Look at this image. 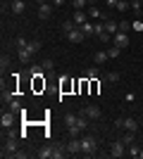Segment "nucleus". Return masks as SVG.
<instances>
[{
  "mask_svg": "<svg viewBox=\"0 0 143 159\" xmlns=\"http://www.w3.org/2000/svg\"><path fill=\"white\" fill-rule=\"evenodd\" d=\"M81 154L83 157H93L95 152H98V138H95L93 133H86V135H81Z\"/></svg>",
  "mask_w": 143,
  "mask_h": 159,
  "instance_id": "nucleus-1",
  "label": "nucleus"
},
{
  "mask_svg": "<svg viewBox=\"0 0 143 159\" xmlns=\"http://www.w3.org/2000/svg\"><path fill=\"white\" fill-rule=\"evenodd\" d=\"M67 147H50V145H45V147H41L38 152H36V157L38 159H62V157H67Z\"/></svg>",
  "mask_w": 143,
  "mask_h": 159,
  "instance_id": "nucleus-2",
  "label": "nucleus"
},
{
  "mask_svg": "<svg viewBox=\"0 0 143 159\" xmlns=\"http://www.w3.org/2000/svg\"><path fill=\"white\" fill-rule=\"evenodd\" d=\"M17 152V138L14 133H5V140H2V157H14Z\"/></svg>",
  "mask_w": 143,
  "mask_h": 159,
  "instance_id": "nucleus-3",
  "label": "nucleus"
},
{
  "mask_svg": "<svg viewBox=\"0 0 143 159\" xmlns=\"http://www.w3.org/2000/svg\"><path fill=\"white\" fill-rule=\"evenodd\" d=\"M79 114H83V116H88L91 121H98V119H102V112H100V107L98 105H88V107H81V112Z\"/></svg>",
  "mask_w": 143,
  "mask_h": 159,
  "instance_id": "nucleus-4",
  "label": "nucleus"
},
{
  "mask_svg": "<svg viewBox=\"0 0 143 159\" xmlns=\"http://www.w3.org/2000/svg\"><path fill=\"white\" fill-rule=\"evenodd\" d=\"M124 154H126V145H124L122 140H115V143L110 145V157L119 159V157H124Z\"/></svg>",
  "mask_w": 143,
  "mask_h": 159,
  "instance_id": "nucleus-5",
  "label": "nucleus"
},
{
  "mask_svg": "<svg viewBox=\"0 0 143 159\" xmlns=\"http://www.w3.org/2000/svg\"><path fill=\"white\" fill-rule=\"evenodd\" d=\"M112 45H117V48H129V36H126V33L124 31H117L115 36H112Z\"/></svg>",
  "mask_w": 143,
  "mask_h": 159,
  "instance_id": "nucleus-6",
  "label": "nucleus"
},
{
  "mask_svg": "<svg viewBox=\"0 0 143 159\" xmlns=\"http://www.w3.org/2000/svg\"><path fill=\"white\" fill-rule=\"evenodd\" d=\"M53 10H55L53 2H41V5H38V19H50V17H53Z\"/></svg>",
  "mask_w": 143,
  "mask_h": 159,
  "instance_id": "nucleus-7",
  "label": "nucleus"
},
{
  "mask_svg": "<svg viewBox=\"0 0 143 159\" xmlns=\"http://www.w3.org/2000/svg\"><path fill=\"white\" fill-rule=\"evenodd\" d=\"M43 64H29L26 66V71H24V76H29V79H41L43 76Z\"/></svg>",
  "mask_w": 143,
  "mask_h": 159,
  "instance_id": "nucleus-8",
  "label": "nucleus"
},
{
  "mask_svg": "<svg viewBox=\"0 0 143 159\" xmlns=\"http://www.w3.org/2000/svg\"><path fill=\"white\" fill-rule=\"evenodd\" d=\"M64 36H67V40H69V43H74V45H76V43H81V40H86V36L81 33V29H79V26H76L74 31L64 33Z\"/></svg>",
  "mask_w": 143,
  "mask_h": 159,
  "instance_id": "nucleus-9",
  "label": "nucleus"
},
{
  "mask_svg": "<svg viewBox=\"0 0 143 159\" xmlns=\"http://www.w3.org/2000/svg\"><path fill=\"white\" fill-rule=\"evenodd\" d=\"M64 147H67L69 154H81V140H79V138H72Z\"/></svg>",
  "mask_w": 143,
  "mask_h": 159,
  "instance_id": "nucleus-10",
  "label": "nucleus"
},
{
  "mask_svg": "<svg viewBox=\"0 0 143 159\" xmlns=\"http://www.w3.org/2000/svg\"><path fill=\"white\" fill-rule=\"evenodd\" d=\"M14 124V112L10 109V112H2V116H0V126L2 128H10Z\"/></svg>",
  "mask_w": 143,
  "mask_h": 159,
  "instance_id": "nucleus-11",
  "label": "nucleus"
},
{
  "mask_svg": "<svg viewBox=\"0 0 143 159\" xmlns=\"http://www.w3.org/2000/svg\"><path fill=\"white\" fill-rule=\"evenodd\" d=\"M17 57H19V60L24 62V64H31V62H34V57H36V55H34V52H29L26 48H21V50H17Z\"/></svg>",
  "mask_w": 143,
  "mask_h": 159,
  "instance_id": "nucleus-12",
  "label": "nucleus"
},
{
  "mask_svg": "<svg viewBox=\"0 0 143 159\" xmlns=\"http://www.w3.org/2000/svg\"><path fill=\"white\" fill-rule=\"evenodd\" d=\"M72 19H74L76 26H81V24L88 21V12H83V10H74V17H72Z\"/></svg>",
  "mask_w": 143,
  "mask_h": 159,
  "instance_id": "nucleus-13",
  "label": "nucleus"
},
{
  "mask_svg": "<svg viewBox=\"0 0 143 159\" xmlns=\"http://www.w3.org/2000/svg\"><path fill=\"white\" fill-rule=\"evenodd\" d=\"M81 79H86V81H95V79H100V69H98V66H91V69H86V71L81 74Z\"/></svg>",
  "mask_w": 143,
  "mask_h": 159,
  "instance_id": "nucleus-14",
  "label": "nucleus"
},
{
  "mask_svg": "<svg viewBox=\"0 0 143 159\" xmlns=\"http://www.w3.org/2000/svg\"><path fill=\"white\" fill-rule=\"evenodd\" d=\"M79 29H81V33H83V36H86V38H91V36H95V24H93V21H86V24H81V26H79Z\"/></svg>",
  "mask_w": 143,
  "mask_h": 159,
  "instance_id": "nucleus-15",
  "label": "nucleus"
},
{
  "mask_svg": "<svg viewBox=\"0 0 143 159\" xmlns=\"http://www.w3.org/2000/svg\"><path fill=\"white\" fill-rule=\"evenodd\" d=\"M88 19H102V21H105V19H107V14H105V12H100V7H88Z\"/></svg>",
  "mask_w": 143,
  "mask_h": 159,
  "instance_id": "nucleus-16",
  "label": "nucleus"
},
{
  "mask_svg": "<svg viewBox=\"0 0 143 159\" xmlns=\"http://www.w3.org/2000/svg\"><path fill=\"white\" fill-rule=\"evenodd\" d=\"M124 131L136 133V131H138V121L134 119V116H124Z\"/></svg>",
  "mask_w": 143,
  "mask_h": 159,
  "instance_id": "nucleus-17",
  "label": "nucleus"
},
{
  "mask_svg": "<svg viewBox=\"0 0 143 159\" xmlns=\"http://www.w3.org/2000/svg\"><path fill=\"white\" fill-rule=\"evenodd\" d=\"M24 10H26L24 0H12V5H10V12H12V14H21Z\"/></svg>",
  "mask_w": 143,
  "mask_h": 159,
  "instance_id": "nucleus-18",
  "label": "nucleus"
},
{
  "mask_svg": "<svg viewBox=\"0 0 143 159\" xmlns=\"http://www.w3.org/2000/svg\"><path fill=\"white\" fill-rule=\"evenodd\" d=\"M110 60V55L107 52H102V50H98V52L93 55V62H95V66H100V64H105V62Z\"/></svg>",
  "mask_w": 143,
  "mask_h": 159,
  "instance_id": "nucleus-19",
  "label": "nucleus"
},
{
  "mask_svg": "<svg viewBox=\"0 0 143 159\" xmlns=\"http://www.w3.org/2000/svg\"><path fill=\"white\" fill-rule=\"evenodd\" d=\"M105 31L115 36V33L119 31V24H117V21H112V19H105Z\"/></svg>",
  "mask_w": 143,
  "mask_h": 159,
  "instance_id": "nucleus-20",
  "label": "nucleus"
},
{
  "mask_svg": "<svg viewBox=\"0 0 143 159\" xmlns=\"http://www.w3.org/2000/svg\"><path fill=\"white\" fill-rule=\"evenodd\" d=\"M115 10H117V12H126V10H131V0H117Z\"/></svg>",
  "mask_w": 143,
  "mask_h": 159,
  "instance_id": "nucleus-21",
  "label": "nucleus"
},
{
  "mask_svg": "<svg viewBox=\"0 0 143 159\" xmlns=\"http://www.w3.org/2000/svg\"><path fill=\"white\" fill-rule=\"evenodd\" d=\"M26 50H29V52H34V55H36L38 50H41V40H36V38H34V40H29Z\"/></svg>",
  "mask_w": 143,
  "mask_h": 159,
  "instance_id": "nucleus-22",
  "label": "nucleus"
},
{
  "mask_svg": "<svg viewBox=\"0 0 143 159\" xmlns=\"http://www.w3.org/2000/svg\"><path fill=\"white\" fill-rule=\"evenodd\" d=\"M74 29H76L74 19H67V21H62V33H69V31H74Z\"/></svg>",
  "mask_w": 143,
  "mask_h": 159,
  "instance_id": "nucleus-23",
  "label": "nucleus"
},
{
  "mask_svg": "<svg viewBox=\"0 0 143 159\" xmlns=\"http://www.w3.org/2000/svg\"><path fill=\"white\" fill-rule=\"evenodd\" d=\"M126 154H129V157H134V159H138L141 147H138V145H129V147H126Z\"/></svg>",
  "mask_w": 143,
  "mask_h": 159,
  "instance_id": "nucleus-24",
  "label": "nucleus"
},
{
  "mask_svg": "<svg viewBox=\"0 0 143 159\" xmlns=\"http://www.w3.org/2000/svg\"><path fill=\"white\" fill-rule=\"evenodd\" d=\"M76 119H79V114H64V124L69 126H76Z\"/></svg>",
  "mask_w": 143,
  "mask_h": 159,
  "instance_id": "nucleus-25",
  "label": "nucleus"
},
{
  "mask_svg": "<svg viewBox=\"0 0 143 159\" xmlns=\"http://www.w3.org/2000/svg\"><path fill=\"white\" fill-rule=\"evenodd\" d=\"M102 81H105V83H117V81H119V74L110 71V74H105V79H102Z\"/></svg>",
  "mask_w": 143,
  "mask_h": 159,
  "instance_id": "nucleus-26",
  "label": "nucleus"
},
{
  "mask_svg": "<svg viewBox=\"0 0 143 159\" xmlns=\"http://www.w3.org/2000/svg\"><path fill=\"white\" fill-rule=\"evenodd\" d=\"M91 0H72V5H74V10H86L88 7Z\"/></svg>",
  "mask_w": 143,
  "mask_h": 159,
  "instance_id": "nucleus-27",
  "label": "nucleus"
},
{
  "mask_svg": "<svg viewBox=\"0 0 143 159\" xmlns=\"http://www.w3.org/2000/svg\"><path fill=\"white\" fill-rule=\"evenodd\" d=\"M69 86H72V79H69L67 74H64V76H62V81H60V88H62V93H64V90H69Z\"/></svg>",
  "mask_w": 143,
  "mask_h": 159,
  "instance_id": "nucleus-28",
  "label": "nucleus"
},
{
  "mask_svg": "<svg viewBox=\"0 0 143 159\" xmlns=\"http://www.w3.org/2000/svg\"><path fill=\"white\" fill-rule=\"evenodd\" d=\"M122 143H124L126 147H129V145H134V133H131V131H126V133L122 135Z\"/></svg>",
  "mask_w": 143,
  "mask_h": 159,
  "instance_id": "nucleus-29",
  "label": "nucleus"
},
{
  "mask_svg": "<svg viewBox=\"0 0 143 159\" xmlns=\"http://www.w3.org/2000/svg\"><path fill=\"white\" fill-rule=\"evenodd\" d=\"M14 98H17V95H14L12 90H5V88H2V102H7V105H10Z\"/></svg>",
  "mask_w": 143,
  "mask_h": 159,
  "instance_id": "nucleus-30",
  "label": "nucleus"
},
{
  "mask_svg": "<svg viewBox=\"0 0 143 159\" xmlns=\"http://www.w3.org/2000/svg\"><path fill=\"white\" fill-rule=\"evenodd\" d=\"M131 10L136 14H141V10H143V0H131Z\"/></svg>",
  "mask_w": 143,
  "mask_h": 159,
  "instance_id": "nucleus-31",
  "label": "nucleus"
},
{
  "mask_svg": "<svg viewBox=\"0 0 143 159\" xmlns=\"http://www.w3.org/2000/svg\"><path fill=\"white\" fill-rule=\"evenodd\" d=\"M14 45H17V50H21V48L29 45V38H24V36H19V38L14 40Z\"/></svg>",
  "mask_w": 143,
  "mask_h": 159,
  "instance_id": "nucleus-32",
  "label": "nucleus"
},
{
  "mask_svg": "<svg viewBox=\"0 0 143 159\" xmlns=\"http://www.w3.org/2000/svg\"><path fill=\"white\" fill-rule=\"evenodd\" d=\"M41 64H43V69H45L48 74H50V71H53V69H55V62H53V60H43Z\"/></svg>",
  "mask_w": 143,
  "mask_h": 159,
  "instance_id": "nucleus-33",
  "label": "nucleus"
},
{
  "mask_svg": "<svg viewBox=\"0 0 143 159\" xmlns=\"http://www.w3.org/2000/svg\"><path fill=\"white\" fill-rule=\"evenodd\" d=\"M119 50H122V48H117V45H112L107 50V55H110V60H115V57H119Z\"/></svg>",
  "mask_w": 143,
  "mask_h": 159,
  "instance_id": "nucleus-34",
  "label": "nucleus"
},
{
  "mask_svg": "<svg viewBox=\"0 0 143 159\" xmlns=\"http://www.w3.org/2000/svg\"><path fill=\"white\" fill-rule=\"evenodd\" d=\"M7 66H10V57H7V55H2V57H0V69H2V74H5Z\"/></svg>",
  "mask_w": 143,
  "mask_h": 159,
  "instance_id": "nucleus-35",
  "label": "nucleus"
},
{
  "mask_svg": "<svg viewBox=\"0 0 143 159\" xmlns=\"http://www.w3.org/2000/svg\"><path fill=\"white\" fill-rule=\"evenodd\" d=\"M67 131H69V135H72V138H79V135H81V128H79V126H69Z\"/></svg>",
  "mask_w": 143,
  "mask_h": 159,
  "instance_id": "nucleus-36",
  "label": "nucleus"
},
{
  "mask_svg": "<svg viewBox=\"0 0 143 159\" xmlns=\"http://www.w3.org/2000/svg\"><path fill=\"white\" fill-rule=\"evenodd\" d=\"M129 29H131V24H129V21H119V31H124V33H126V31H129Z\"/></svg>",
  "mask_w": 143,
  "mask_h": 159,
  "instance_id": "nucleus-37",
  "label": "nucleus"
},
{
  "mask_svg": "<svg viewBox=\"0 0 143 159\" xmlns=\"http://www.w3.org/2000/svg\"><path fill=\"white\" fill-rule=\"evenodd\" d=\"M131 29L141 33V31H143V21H138V19H136V21H134V24H131Z\"/></svg>",
  "mask_w": 143,
  "mask_h": 159,
  "instance_id": "nucleus-38",
  "label": "nucleus"
},
{
  "mask_svg": "<svg viewBox=\"0 0 143 159\" xmlns=\"http://www.w3.org/2000/svg\"><path fill=\"white\" fill-rule=\"evenodd\" d=\"M102 31H105V21H102V24H95V36H100Z\"/></svg>",
  "mask_w": 143,
  "mask_h": 159,
  "instance_id": "nucleus-39",
  "label": "nucleus"
},
{
  "mask_svg": "<svg viewBox=\"0 0 143 159\" xmlns=\"http://www.w3.org/2000/svg\"><path fill=\"white\" fill-rule=\"evenodd\" d=\"M115 126H117V128H119V131H124V116H119V119H117V121H115Z\"/></svg>",
  "mask_w": 143,
  "mask_h": 159,
  "instance_id": "nucleus-40",
  "label": "nucleus"
},
{
  "mask_svg": "<svg viewBox=\"0 0 143 159\" xmlns=\"http://www.w3.org/2000/svg\"><path fill=\"white\" fill-rule=\"evenodd\" d=\"M124 100H126V102H134V100H136V95H134V93H126V95H124Z\"/></svg>",
  "mask_w": 143,
  "mask_h": 159,
  "instance_id": "nucleus-41",
  "label": "nucleus"
},
{
  "mask_svg": "<svg viewBox=\"0 0 143 159\" xmlns=\"http://www.w3.org/2000/svg\"><path fill=\"white\" fill-rule=\"evenodd\" d=\"M105 5H107V7H115V5H117V0H105Z\"/></svg>",
  "mask_w": 143,
  "mask_h": 159,
  "instance_id": "nucleus-42",
  "label": "nucleus"
},
{
  "mask_svg": "<svg viewBox=\"0 0 143 159\" xmlns=\"http://www.w3.org/2000/svg\"><path fill=\"white\" fill-rule=\"evenodd\" d=\"M53 5L55 7H62V5H64V0H53Z\"/></svg>",
  "mask_w": 143,
  "mask_h": 159,
  "instance_id": "nucleus-43",
  "label": "nucleus"
},
{
  "mask_svg": "<svg viewBox=\"0 0 143 159\" xmlns=\"http://www.w3.org/2000/svg\"><path fill=\"white\" fill-rule=\"evenodd\" d=\"M141 126H143V119H141Z\"/></svg>",
  "mask_w": 143,
  "mask_h": 159,
  "instance_id": "nucleus-44",
  "label": "nucleus"
}]
</instances>
